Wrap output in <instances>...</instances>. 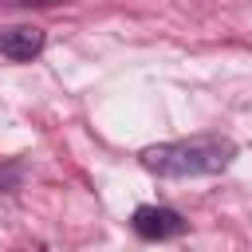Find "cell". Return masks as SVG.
I'll use <instances>...</instances> for the list:
<instances>
[{
	"mask_svg": "<svg viewBox=\"0 0 252 252\" xmlns=\"http://www.w3.org/2000/svg\"><path fill=\"white\" fill-rule=\"evenodd\" d=\"M20 8H55V4H67V0H12Z\"/></svg>",
	"mask_w": 252,
	"mask_h": 252,
	"instance_id": "obj_4",
	"label": "cell"
},
{
	"mask_svg": "<svg viewBox=\"0 0 252 252\" xmlns=\"http://www.w3.org/2000/svg\"><path fill=\"white\" fill-rule=\"evenodd\" d=\"M130 224H134V232L142 240H169V236L185 232V217L177 209H165V205H142V209H134Z\"/></svg>",
	"mask_w": 252,
	"mask_h": 252,
	"instance_id": "obj_2",
	"label": "cell"
},
{
	"mask_svg": "<svg viewBox=\"0 0 252 252\" xmlns=\"http://www.w3.org/2000/svg\"><path fill=\"white\" fill-rule=\"evenodd\" d=\"M232 158H236V146L232 138H220V134H197V138L142 150V165L158 177H209V173L228 169Z\"/></svg>",
	"mask_w": 252,
	"mask_h": 252,
	"instance_id": "obj_1",
	"label": "cell"
},
{
	"mask_svg": "<svg viewBox=\"0 0 252 252\" xmlns=\"http://www.w3.org/2000/svg\"><path fill=\"white\" fill-rule=\"evenodd\" d=\"M43 51V32L32 24H16L0 32V55H8L12 63H32Z\"/></svg>",
	"mask_w": 252,
	"mask_h": 252,
	"instance_id": "obj_3",
	"label": "cell"
}]
</instances>
